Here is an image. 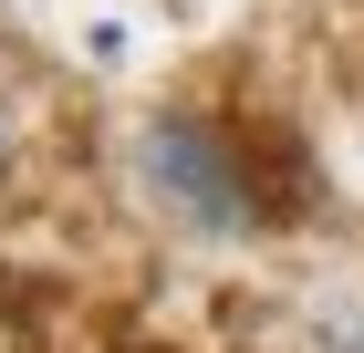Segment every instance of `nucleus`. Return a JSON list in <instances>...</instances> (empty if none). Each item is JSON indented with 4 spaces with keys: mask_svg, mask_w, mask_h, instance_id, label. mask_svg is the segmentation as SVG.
I'll list each match as a JSON object with an SVG mask.
<instances>
[{
    "mask_svg": "<svg viewBox=\"0 0 364 353\" xmlns=\"http://www.w3.org/2000/svg\"><path fill=\"white\" fill-rule=\"evenodd\" d=\"M0 166H11V136H0Z\"/></svg>",
    "mask_w": 364,
    "mask_h": 353,
    "instance_id": "7ed1b4c3",
    "label": "nucleus"
},
{
    "mask_svg": "<svg viewBox=\"0 0 364 353\" xmlns=\"http://www.w3.org/2000/svg\"><path fill=\"white\" fill-rule=\"evenodd\" d=\"M136 188L156 197L177 229H198V239H250L260 218H271L240 125L208 114V104H156V114H136Z\"/></svg>",
    "mask_w": 364,
    "mask_h": 353,
    "instance_id": "f257e3e1",
    "label": "nucleus"
},
{
    "mask_svg": "<svg viewBox=\"0 0 364 353\" xmlns=\"http://www.w3.org/2000/svg\"><path fill=\"white\" fill-rule=\"evenodd\" d=\"M323 353H364V312H333L323 322Z\"/></svg>",
    "mask_w": 364,
    "mask_h": 353,
    "instance_id": "f03ea898",
    "label": "nucleus"
}]
</instances>
